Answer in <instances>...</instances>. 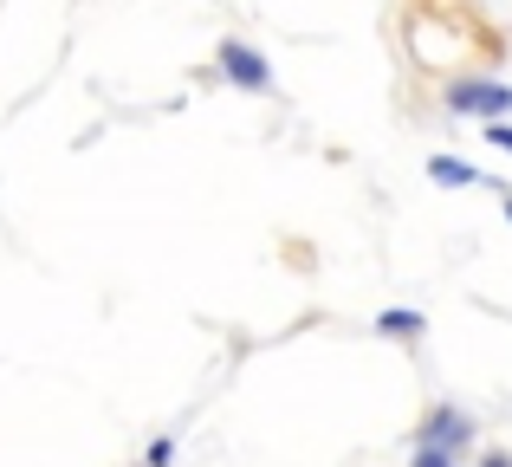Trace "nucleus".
<instances>
[{
	"label": "nucleus",
	"mask_w": 512,
	"mask_h": 467,
	"mask_svg": "<svg viewBox=\"0 0 512 467\" xmlns=\"http://www.w3.org/2000/svg\"><path fill=\"white\" fill-rule=\"evenodd\" d=\"M448 111L454 117H480V124H506L512 85L506 78H461V85H448Z\"/></svg>",
	"instance_id": "obj_1"
},
{
	"label": "nucleus",
	"mask_w": 512,
	"mask_h": 467,
	"mask_svg": "<svg viewBox=\"0 0 512 467\" xmlns=\"http://www.w3.org/2000/svg\"><path fill=\"white\" fill-rule=\"evenodd\" d=\"M461 455H441V448H415V461L409 467H454Z\"/></svg>",
	"instance_id": "obj_7"
},
{
	"label": "nucleus",
	"mask_w": 512,
	"mask_h": 467,
	"mask_svg": "<svg viewBox=\"0 0 512 467\" xmlns=\"http://www.w3.org/2000/svg\"><path fill=\"white\" fill-rule=\"evenodd\" d=\"M428 331V318L415 312V305H389V312H376V338H389V344H409V338H422Z\"/></svg>",
	"instance_id": "obj_5"
},
{
	"label": "nucleus",
	"mask_w": 512,
	"mask_h": 467,
	"mask_svg": "<svg viewBox=\"0 0 512 467\" xmlns=\"http://www.w3.org/2000/svg\"><path fill=\"white\" fill-rule=\"evenodd\" d=\"M487 143H493V150H506V156H512V124H487Z\"/></svg>",
	"instance_id": "obj_8"
},
{
	"label": "nucleus",
	"mask_w": 512,
	"mask_h": 467,
	"mask_svg": "<svg viewBox=\"0 0 512 467\" xmlns=\"http://www.w3.org/2000/svg\"><path fill=\"white\" fill-rule=\"evenodd\" d=\"M143 467H175V442H169V435H156V442H150V455H143Z\"/></svg>",
	"instance_id": "obj_6"
},
{
	"label": "nucleus",
	"mask_w": 512,
	"mask_h": 467,
	"mask_svg": "<svg viewBox=\"0 0 512 467\" xmlns=\"http://www.w3.org/2000/svg\"><path fill=\"white\" fill-rule=\"evenodd\" d=\"M428 182L454 195V189H480V182H487V176H480L474 163H461V156H428Z\"/></svg>",
	"instance_id": "obj_4"
},
{
	"label": "nucleus",
	"mask_w": 512,
	"mask_h": 467,
	"mask_svg": "<svg viewBox=\"0 0 512 467\" xmlns=\"http://www.w3.org/2000/svg\"><path fill=\"white\" fill-rule=\"evenodd\" d=\"M214 65H221L227 85L247 91V98H266V91H273V65H266V52L247 46V39H221V46H214Z\"/></svg>",
	"instance_id": "obj_2"
},
{
	"label": "nucleus",
	"mask_w": 512,
	"mask_h": 467,
	"mask_svg": "<svg viewBox=\"0 0 512 467\" xmlns=\"http://www.w3.org/2000/svg\"><path fill=\"white\" fill-rule=\"evenodd\" d=\"M415 448H441V455H461V448H474V416H467V409H454V403L428 409L422 429H415Z\"/></svg>",
	"instance_id": "obj_3"
},
{
	"label": "nucleus",
	"mask_w": 512,
	"mask_h": 467,
	"mask_svg": "<svg viewBox=\"0 0 512 467\" xmlns=\"http://www.w3.org/2000/svg\"><path fill=\"white\" fill-rule=\"evenodd\" d=\"M480 467H512V455H500V448H493V455H487V461H480Z\"/></svg>",
	"instance_id": "obj_9"
},
{
	"label": "nucleus",
	"mask_w": 512,
	"mask_h": 467,
	"mask_svg": "<svg viewBox=\"0 0 512 467\" xmlns=\"http://www.w3.org/2000/svg\"><path fill=\"white\" fill-rule=\"evenodd\" d=\"M500 208H506V228H512V195H506V202H500Z\"/></svg>",
	"instance_id": "obj_10"
}]
</instances>
